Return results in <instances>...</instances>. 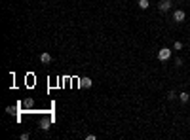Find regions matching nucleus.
Returning <instances> with one entry per match:
<instances>
[{"label": "nucleus", "instance_id": "obj_1", "mask_svg": "<svg viewBox=\"0 0 190 140\" xmlns=\"http://www.w3.org/2000/svg\"><path fill=\"white\" fill-rule=\"evenodd\" d=\"M169 57H171V49L162 48L160 51H158V59H160V61H169Z\"/></svg>", "mask_w": 190, "mask_h": 140}, {"label": "nucleus", "instance_id": "obj_2", "mask_svg": "<svg viewBox=\"0 0 190 140\" xmlns=\"http://www.w3.org/2000/svg\"><path fill=\"white\" fill-rule=\"evenodd\" d=\"M171 0H162L160 4H158V8H160V12H169V10H171Z\"/></svg>", "mask_w": 190, "mask_h": 140}, {"label": "nucleus", "instance_id": "obj_3", "mask_svg": "<svg viewBox=\"0 0 190 140\" xmlns=\"http://www.w3.org/2000/svg\"><path fill=\"white\" fill-rule=\"evenodd\" d=\"M173 19H175V21H177V23H183V21H184V19H186V13H184V12H183V10H177V12H175V13H173Z\"/></svg>", "mask_w": 190, "mask_h": 140}, {"label": "nucleus", "instance_id": "obj_4", "mask_svg": "<svg viewBox=\"0 0 190 140\" xmlns=\"http://www.w3.org/2000/svg\"><path fill=\"white\" fill-rule=\"evenodd\" d=\"M91 84H93V81H91L89 78H82V80H80V87H82V89H89Z\"/></svg>", "mask_w": 190, "mask_h": 140}, {"label": "nucleus", "instance_id": "obj_5", "mask_svg": "<svg viewBox=\"0 0 190 140\" xmlns=\"http://www.w3.org/2000/svg\"><path fill=\"white\" fill-rule=\"evenodd\" d=\"M40 61H42L44 65H48V63H51V55H50V53H46V51H44V53L40 55Z\"/></svg>", "mask_w": 190, "mask_h": 140}, {"label": "nucleus", "instance_id": "obj_6", "mask_svg": "<svg viewBox=\"0 0 190 140\" xmlns=\"http://www.w3.org/2000/svg\"><path fill=\"white\" fill-rule=\"evenodd\" d=\"M179 98H181V102H188L190 100V95L186 91H183V93H179Z\"/></svg>", "mask_w": 190, "mask_h": 140}, {"label": "nucleus", "instance_id": "obj_7", "mask_svg": "<svg viewBox=\"0 0 190 140\" xmlns=\"http://www.w3.org/2000/svg\"><path fill=\"white\" fill-rule=\"evenodd\" d=\"M139 8L141 10H146L148 8V0H139Z\"/></svg>", "mask_w": 190, "mask_h": 140}, {"label": "nucleus", "instance_id": "obj_8", "mask_svg": "<svg viewBox=\"0 0 190 140\" xmlns=\"http://www.w3.org/2000/svg\"><path fill=\"white\" fill-rule=\"evenodd\" d=\"M40 127H42L44 131H48V129H50V121H48V119H44V121L40 123Z\"/></svg>", "mask_w": 190, "mask_h": 140}, {"label": "nucleus", "instance_id": "obj_9", "mask_svg": "<svg viewBox=\"0 0 190 140\" xmlns=\"http://www.w3.org/2000/svg\"><path fill=\"white\" fill-rule=\"evenodd\" d=\"M173 48H175L177 51H179V49H183V42H179V40H177V42L173 44Z\"/></svg>", "mask_w": 190, "mask_h": 140}, {"label": "nucleus", "instance_id": "obj_10", "mask_svg": "<svg viewBox=\"0 0 190 140\" xmlns=\"http://www.w3.org/2000/svg\"><path fill=\"white\" fill-rule=\"evenodd\" d=\"M167 98H169V100H173V98H177V93H175V91H169Z\"/></svg>", "mask_w": 190, "mask_h": 140}, {"label": "nucleus", "instance_id": "obj_11", "mask_svg": "<svg viewBox=\"0 0 190 140\" xmlns=\"http://www.w3.org/2000/svg\"><path fill=\"white\" fill-rule=\"evenodd\" d=\"M25 106L30 108V106H33V100H30V98H29V100H25Z\"/></svg>", "mask_w": 190, "mask_h": 140}]
</instances>
